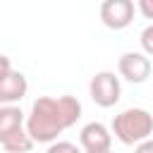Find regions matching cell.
Returning a JSON list of instances; mask_svg holds the SVG:
<instances>
[{"label":"cell","mask_w":153,"mask_h":153,"mask_svg":"<svg viewBox=\"0 0 153 153\" xmlns=\"http://www.w3.org/2000/svg\"><path fill=\"white\" fill-rule=\"evenodd\" d=\"M81 117V103L74 96H38L26 115V134L33 143H55L57 136Z\"/></svg>","instance_id":"6da1fadb"},{"label":"cell","mask_w":153,"mask_h":153,"mask_svg":"<svg viewBox=\"0 0 153 153\" xmlns=\"http://www.w3.org/2000/svg\"><path fill=\"white\" fill-rule=\"evenodd\" d=\"M110 131L124 146H139L153 134V115L143 108H127L112 117Z\"/></svg>","instance_id":"7a4b0ae2"},{"label":"cell","mask_w":153,"mask_h":153,"mask_svg":"<svg viewBox=\"0 0 153 153\" xmlns=\"http://www.w3.org/2000/svg\"><path fill=\"white\" fill-rule=\"evenodd\" d=\"M88 96L96 105L100 108H112L120 96H122V86H120V76L115 72H96L91 76V84H88Z\"/></svg>","instance_id":"3957f363"},{"label":"cell","mask_w":153,"mask_h":153,"mask_svg":"<svg viewBox=\"0 0 153 153\" xmlns=\"http://www.w3.org/2000/svg\"><path fill=\"white\" fill-rule=\"evenodd\" d=\"M134 2L131 0H105L100 2V22L108 29H127L134 22Z\"/></svg>","instance_id":"277c9868"},{"label":"cell","mask_w":153,"mask_h":153,"mask_svg":"<svg viewBox=\"0 0 153 153\" xmlns=\"http://www.w3.org/2000/svg\"><path fill=\"white\" fill-rule=\"evenodd\" d=\"M117 72L122 79H127L131 84H143L151 76V57L143 53L129 50L117 60Z\"/></svg>","instance_id":"5b68a950"},{"label":"cell","mask_w":153,"mask_h":153,"mask_svg":"<svg viewBox=\"0 0 153 153\" xmlns=\"http://www.w3.org/2000/svg\"><path fill=\"white\" fill-rule=\"evenodd\" d=\"M79 146L84 148V153L110 151V146H112V131L103 122H88L79 131Z\"/></svg>","instance_id":"8992f818"},{"label":"cell","mask_w":153,"mask_h":153,"mask_svg":"<svg viewBox=\"0 0 153 153\" xmlns=\"http://www.w3.org/2000/svg\"><path fill=\"white\" fill-rule=\"evenodd\" d=\"M29 91V81L22 72L12 69L10 76L0 81V105H17Z\"/></svg>","instance_id":"52a82bcc"},{"label":"cell","mask_w":153,"mask_h":153,"mask_svg":"<svg viewBox=\"0 0 153 153\" xmlns=\"http://www.w3.org/2000/svg\"><path fill=\"white\" fill-rule=\"evenodd\" d=\"M26 127V115L19 105H0V146Z\"/></svg>","instance_id":"ba28073f"},{"label":"cell","mask_w":153,"mask_h":153,"mask_svg":"<svg viewBox=\"0 0 153 153\" xmlns=\"http://www.w3.org/2000/svg\"><path fill=\"white\" fill-rule=\"evenodd\" d=\"M2 148H5L7 153H29V151L33 148V139L26 134V127H24V129L17 131L14 136H10V139L2 143Z\"/></svg>","instance_id":"9c48e42d"},{"label":"cell","mask_w":153,"mask_h":153,"mask_svg":"<svg viewBox=\"0 0 153 153\" xmlns=\"http://www.w3.org/2000/svg\"><path fill=\"white\" fill-rule=\"evenodd\" d=\"M45 153H81V146H76L72 141H55L45 148Z\"/></svg>","instance_id":"30bf717a"},{"label":"cell","mask_w":153,"mask_h":153,"mask_svg":"<svg viewBox=\"0 0 153 153\" xmlns=\"http://www.w3.org/2000/svg\"><path fill=\"white\" fill-rule=\"evenodd\" d=\"M139 41H141V48H143V55H148V57H153V24H148L143 31H141V36H139Z\"/></svg>","instance_id":"8fae6325"},{"label":"cell","mask_w":153,"mask_h":153,"mask_svg":"<svg viewBox=\"0 0 153 153\" xmlns=\"http://www.w3.org/2000/svg\"><path fill=\"white\" fill-rule=\"evenodd\" d=\"M136 10H139L146 19H153V0H139V2H136Z\"/></svg>","instance_id":"7c38bea8"},{"label":"cell","mask_w":153,"mask_h":153,"mask_svg":"<svg viewBox=\"0 0 153 153\" xmlns=\"http://www.w3.org/2000/svg\"><path fill=\"white\" fill-rule=\"evenodd\" d=\"M10 72H12V60L0 53V81H2L5 76H10Z\"/></svg>","instance_id":"4fadbf2b"},{"label":"cell","mask_w":153,"mask_h":153,"mask_svg":"<svg viewBox=\"0 0 153 153\" xmlns=\"http://www.w3.org/2000/svg\"><path fill=\"white\" fill-rule=\"evenodd\" d=\"M134 153H153V139H146V141H141V143L134 148Z\"/></svg>","instance_id":"5bb4252c"},{"label":"cell","mask_w":153,"mask_h":153,"mask_svg":"<svg viewBox=\"0 0 153 153\" xmlns=\"http://www.w3.org/2000/svg\"><path fill=\"white\" fill-rule=\"evenodd\" d=\"M100 153H112V148H110V151H100Z\"/></svg>","instance_id":"9a60e30c"}]
</instances>
